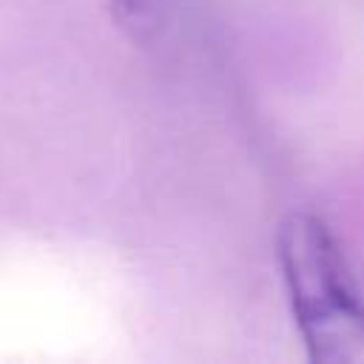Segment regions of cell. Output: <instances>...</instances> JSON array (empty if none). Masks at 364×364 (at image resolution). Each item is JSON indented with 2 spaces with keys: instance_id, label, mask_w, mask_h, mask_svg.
Wrapping results in <instances>:
<instances>
[{
  "instance_id": "cell-1",
  "label": "cell",
  "mask_w": 364,
  "mask_h": 364,
  "mask_svg": "<svg viewBox=\"0 0 364 364\" xmlns=\"http://www.w3.org/2000/svg\"><path fill=\"white\" fill-rule=\"evenodd\" d=\"M279 267L307 355L321 364H364V293L330 225L296 210L279 228Z\"/></svg>"
},
{
  "instance_id": "cell-2",
  "label": "cell",
  "mask_w": 364,
  "mask_h": 364,
  "mask_svg": "<svg viewBox=\"0 0 364 364\" xmlns=\"http://www.w3.org/2000/svg\"><path fill=\"white\" fill-rule=\"evenodd\" d=\"M111 20L136 43H148L165 20L168 0H105Z\"/></svg>"
}]
</instances>
